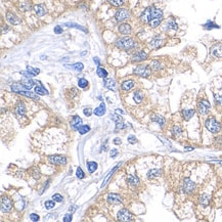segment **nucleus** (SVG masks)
Returning <instances> with one entry per match:
<instances>
[{
    "label": "nucleus",
    "instance_id": "23",
    "mask_svg": "<svg viewBox=\"0 0 222 222\" xmlns=\"http://www.w3.org/2000/svg\"><path fill=\"white\" fill-rule=\"evenodd\" d=\"M35 93H37L38 95H47L48 91L44 88V86H43L39 81V85H37V86L35 87Z\"/></svg>",
    "mask_w": 222,
    "mask_h": 222
},
{
    "label": "nucleus",
    "instance_id": "8",
    "mask_svg": "<svg viewBox=\"0 0 222 222\" xmlns=\"http://www.w3.org/2000/svg\"><path fill=\"white\" fill-rule=\"evenodd\" d=\"M12 208V202L9 198L2 197L1 199V211L3 213H7L11 210Z\"/></svg>",
    "mask_w": 222,
    "mask_h": 222
},
{
    "label": "nucleus",
    "instance_id": "25",
    "mask_svg": "<svg viewBox=\"0 0 222 222\" xmlns=\"http://www.w3.org/2000/svg\"><path fill=\"white\" fill-rule=\"evenodd\" d=\"M20 94L25 95V96L30 97V98L35 99V100H38V99H39V96H38V94H37V93H33L32 91H30V90H28V89H26V90H24V91H22Z\"/></svg>",
    "mask_w": 222,
    "mask_h": 222
},
{
    "label": "nucleus",
    "instance_id": "55",
    "mask_svg": "<svg viewBox=\"0 0 222 222\" xmlns=\"http://www.w3.org/2000/svg\"><path fill=\"white\" fill-rule=\"evenodd\" d=\"M83 113H84V115H85V116L89 117V116H91V114H92V110L90 109V108H86V109H84Z\"/></svg>",
    "mask_w": 222,
    "mask_h": 222
},
{
    "label": "nucleus",
    "instance_id": "52",
    "mask_svg": "<svg viewBox=\"0 0 222 222\" xmlns=\"http://www.w3.org/2000/svg\"><path fill=\"white\" fill-rule=\"evenodd\" d=\"M128 142L131 143V144L136 143V142H137V138H136L134 135H129L128 136Z\"/></svg>",
    "mask_w": 222,
    "mask_h": 222
},
{
    "label": "nucleus",
    "instance_id": "45",
    "mask_svg": "<svg viewBox=\"0 0 222 222\" xmlns=\"http://www.w3.org/2000/svg\"><path fill=\"white\" fill-rule=\"evenodd\" d=\"M167 29H173V30H177V24L176 23L174 22V20H169V22L167 23Z\"/></svg>",
    "mask_w": 222,
    "mask_h": 222
},
{
    "label": "nucleus",
    "instance_id": "14",
    "mask_svg": "<svg viewBox=\"0 0 222 222\" xmlns=\"http://www.w3.org/2000/svg\"><path fill=\"white\" fill-rule=\"evenodd\" d=\"M108 202L110 204L117 205V204L122 203V198L119 195H117V193H110V195H108Z\"/></svg>",
    "mask_w": 222,
    "mask_h": 222
},
{
    "label": "nucleus",
    "instance_id": "4",
    "mask_svg": "<svg viewBox=\"0 0 222 222\" xmlns=\"http://www.w3.org/2000/svg\"><path fill=\"white\" fill-rule=\"evenodd\" d=\"M211 109V105L207 99H201L198 104V111L201 115H207Z\"/></svg>",
    "mask_w": 222,
    "mask_h": 222
},
{
    "label": "nucleus",
    "instance_id": "38",
    "mask_svg": "<svg viewBox=\"0 0 222 222\" xmlns=\"http://www.w3.org/2000/svg\"><path fill=\"white\" fill-rule=\"evenodd\" d=\"M204 28L207 30H212V29H219V26L214 24L213 22H208L207 24L204 25Z\"/></svg>",
    "mask_w": 222,
    "mask_h": 222
},
{
    "label": "nucleus",
    "instance_id": "12",
    "mask_svg": "<svg viewBox=\"0 0 222 222\" xmlns=\"http://www.w3.org/2000/svg\"><path fill=\"white\" fill-rule=\"evenodd\" d=\"M6 20H7V22L11 25H19L22 23V20H20V17H17V15H15L14 14H12V12H7Z\"/></svg>",
    "mask_w": 222,
    "mask_h": 222
},
{
    "label": "nucleus",
    "instance_id": "24",
    "mask_svg": "<svg viewBox=\"0 0 222 222\" xmlns=\"http://www.w3.org/2000/svg\"><path fill=\"white\" fill-rule=\"evenodd\" d=\"M15 112L19 116H24L26 114V105L24 102H20L19 104H17V108H15Z\"/></svg>",
    "mask_w": 222,
    "mask_h": 222
},
{
    "label": "nucleus",
    "instance_id": "18",
    "mask_svg": "<svg viewBox=\"0 0 222 222\" xmlns=\"http://www.w3.org/2000/svg\"><path fill=\"white\" fill-rule=\"evenodd\" d=\"M34 10L38 17H44L46 14V8L43 4H38L34 6Z\"/></svg>",
    "mask_w": 222,
    "mask_h": 222
},
{
    "label": "nucleus",
    "instance_id": "7",
    "mask_svg": "<svg viewBox=\"0 0 222 222\" xmlns=\"http://www.w3.org/2000/svg\"><path fill=\"white\" fill-rule=\"evenodd\" d=\"M183 192L185 193H192L195 192V184L193 183L189 178H185L183 181V186H182Z\"/></svg>",
    "mask_w": 222,
    "mask_h": 222
},
{
    "label": "nucleus",
    "instance_id": "53",
    "mask_svg": "<svg viewBox=\"0 0 222 222\" xmlns=\"http://www.w3.org/2000/svg\"><path fill=\"white\" fill-rule=\"evenodd\" d=\"M30 219H31V220H32V221H34V222H37V221H39V216H38L37 215V214H34V213H33V214H31V215H30Z\"/></svg>",
    "mask_w": 222,
    "mask_h": 222
},
{
    "label": "nucleus",
    "instance_id": "60",
    "mask_svg": "<svg viewBox=\"0 0 222 222\" xmlns=\"http://www.w3.org/2000/svg\"><path fill=\"white\" fill-rule=\"evenodd\" d=\"M116 113H117V114H123V111L122 110H116Z\"/></svg>",
    "mask_w": 222,
    "mask_h": 222
},
{
    "label": "nucleus",
    "instance_id": "10",
    "mask_svg": "<svg viewBox=\"0 0 222 222\" xmlns=\"http://www.w3.org/2000/svg\"><path fill=\"white\" fill-rule=\"evenodd\" d=\"M49 162L51 164L55 165H66L67 164V159L63 156H50L49 158Z\"/></svg>",
    "mask_w": 222,
    "mask_h": 222
},
{
    "label": "nucleus",
    "instance_id": "46",
    "mask_svg": "<svg viewBox=\"0 0 222 222\" xmlns=\"http://www.w3.org/2000/svg\"><path fill=\"white\" fill-rule=\"evenodd\" d=\"M27 71H29L30 73H32L33 75H34V76H36V75H38V74L40 73V70L39 69L33 68V67H30V66L27 67Z\"/></svg>",
    "mask_w": 222,
    "mask_h": 222
},
{
    "label": "nucleus",
    "instance_id": "32",
    "mask_svg": "<svg viewBox=\"0 0 222 222\" xmlns=\"http://www.w3.org/2000/svg\"><path fill=\"white\" fill-rule=\"evenodd\" d=\"M133 99H134V102H135L136 104L141 102H142V99H143V93L141 91H139V90H137V91H136L135 93H134V95H133Z\"/></svg>",
    "mask_w": 222,
    "mask_h": 222
},
{
    "label": "nucleus",
    "instance_id": "21",
    "mask_svg": "<svg viewBox=\"0 0 222 222\" xmlns=\"http://www.w3.org/2000/svg\"><path fill=\"white\" fill-rule=\"evenodd\" d=\"M152 121L153 122H156L159 124L160 127H163V126L165 125V118L162 117V116H159V115H153L151 117Z\"/></svg>",
    "mask_w": 222,
    "mask_h": 222
},
{
    "label": "nucleus",
    "instance_id": "42",
    "mask_svg": "<svg viewBox=\"0 0 222 222\" xmlns=\"http://www.w3.org/2000/svg\"><path fill=\"white\" fill-rule=\"evenodd\" d=\"M108 1H109L113 6H117V7L122 6L124 4V0H108Z\"/></svg>",
    "mask_w": 222,
    "mask_h": 222
},
{
    "label": "nucleus",
    "instance_id": "26",
    "mask_svg": "<svg viewBox=\"0 0 222 222\" xmlns=\"http://www.w3.org/2000/svg\"><path fill=\"white\" fill-rule=\"evenodd\" d=\"M162 174V170L161 169H153V170H149L148 173V178L149 179H153V178H156L160 176Z\"/></svg>",
    "mask_w": 222,
    "mask_h": 222
},
{
    "label": "nucleus",
    "instance_id": "13",
    "mask_svg": "<svg viewBox=\"0 0 222 222\" xmlns=\"http://www.w3.org/2000/svg\"><path fill=\"white\" fill-rule=\"evenodd\" d=\"M148 58V53L144 52V51L140 50V51H137V52H135L134 55H132V61H142L144 59Z\"/></svg>",
    "mask_w": 222,
    "mask_h": 222
},
{
    "label": "nucleus",
    "instance_id": "51",
    "mask_svg": "<svg viewBox=\"0 0 222 222\" xmlns=\"http://www.w3.org/2000/svg\"><path fill=\"white\" fill-rule=\"evenodd\" d=\"M52 199L55 202H58V203L63 202V195H59V193H55V195H52Z\"/></svg>",
    "mask_w": 222,
    "mask_h": 222
},
{
    "label": "nucleus",
    "instance_id": "3",
    "mask_svg": "<svg viewBox=\"0 0 222 222\" xmlns=\"http://www.w3.org/2000/svg\"><path fill=\"white\" fill-rule=\"evenodd\" d=\"M205 126H206V128L212 133H218V132H220V130H221V124L213 117L206 120Z\"/></svg>",
    "mask_w": 222,
    "mask_h": 222
},
{
    "label": "nucleus",
    "instance_id": "30",
    "mask_svg": "<svg viewBox=\"0 0 222 222\" xmlns=\"http://www.w3.org/2000/svg\"><path fill=\"white\" fill-rule=\"evenodd\" d=\"M195 110H183L182 111V116L184 118V120H189L195 116Z\"/></svg>",
    "mask_w": 222,
    "mask_h": 222
},
{
    "label": "nucleus",
    "instance_id": "17",
    "mask_svg": "<svg viewBox=\"0 0 222 222\" xmlns=\"http://www.w3.org/2000/svg\"><path fill=\"white\" fill-rule=\"evenodd\" d=\"M119 31H120V33L123 35H129V34H131L132 29H131V26L129 24H122L119 26Z\"/></svg>",
    "mask_w": 222,
    "mask_h": 222
},
{
    "label": "nucleus",
    "instance_id": "47",
    "mask_svg": "<svg viewBox=\"0 0 222 222\" xmlns=\"http://www.w3.org/2000/svg\"><path fill=\"white\" fill-rule=\"evenodd\" d=\"M55 201H46L45 202V208L46 209H48V210H50V209H52V208H55Z\"/></svg>",
    "mask_w": 222,
    "mask_h": 222
},
{
    "label": "nucleus",
    "instance_id": "34",
    "mask_svg": "<svg viewBox=\"0 0 222 222\" xmlns=\"http://www.w3.org/2000/svg\"><path fill=\"white\" fill-rule=\"evenodd\" d=\"M96 74H97V76H98V77H100V78H104V79L108 77V72L105 71L104 68H100V67H98V68H97Z\"/></svg>",
    "mask_w": 222,
    "mask_h": 222
},
{
    "label": "nucleus",
    "instance_id": "44",
    "mask_svg": "<svg viewBox=\"0 0 222 222\" xmlns=\"http://www.w3.org/2000/svg\"><path fill=\"white\" fill-rule=\"evenodd\" d=\"M181 132H182V129H181V127H179V126H174V127L172 128V134L174 136L180 135Z\"/></svg>",
    "mask_w": 222,
    "mask_h": 222
},
{
    "label": "nucleus",
    "instance_id": "37",
    "mask_svg": "<svg viewBox=\"0 0 222 222\" xmlns=\"http://www.w3.org/2000/svg\"><path fill=\"white\" fill-rule=\"evenodd\" d=\"M209 202H210V198H209L208 195H203L202 197L200 198V203L201 205L203 206H208L209 205Z\"/></svg>",
    "mask_w": 222,
    "mask_h": 222
},
{
    "label": "nucleus",
    "instance_id": "58",
    "mask_svg": "<svg viewBox=\"0 0 222 222\" xmlns=\"http://www.w3.org/2000/svg\"><path fill=\"white\" fill-rule=\"evenodd\" d=\"M93 61H94L95 64H96V66H97V67H99V66H100V61H99L98 58H93Z\"/></svg>",
    "mask_w": 222,
    "mask_h": 222
},
{
    "label": "nucleus",
    "instance_id": "41",
    "mask_svg": "<svg viewBox=\"0 0 222 222\" xmlns=\"http://www.w3.org/2000/svg\"><path fill=\"white\" fill-rule=\"evenodd\" d=\"M161 22H162V19H154V20H152L149 24L152 28H157L160 24H161Z\"/></svg>",
    "mask_w": 222,
    "mask_h": 222
},
{
    "label": "nucleus",
    "instance_id": "61",
    "mask_svg": "<svg viewBox=\"0 0 222 222\" xmlns=\"http://www.w3.org/2000/svg\"><path fill=\"white\" fill-rule=\"evenodd\" d=\"M193 148H186V151H192Z\"/></svg>",
    "mask_w": 222,
    "mask_h": 222
},
{
    "label": "nucleus",
    "instance_id": "20",
    "mask_svg": "<svg viewBox=\"0 0 222 222\" xmlns=\"http://www.w3.org/2000/svg\"><path fill=\"white\" fill-rule=\"evenodd\" d=\"M134 87V81L133 80H127V81H124L122 85H121V88L124 91H129L130 89H132Z\"/></svg>",
    "mask_w": 222,
    "mask_h": 222
},
{
    "label": "nucleus",
    "instance_id": "6",
    "mask_svg": "<svg viewBox=\"0 0 222 222\" xmlns=\"http://www.w3.org/2000/svg\"><path fill=\"white\" fill-rule=\"evenodd\" d=\"M129 17H130V11L126 8L118 9V11L116 12V15H115L117 22H123V20L129 19Z\"/></svg>",
    "mask_w": 222,
    "mask_h": 222
},
{
    "label": "nucleus",
    "instance_id": "50",
    "mask_svg": "<svg viewBox=\"0 0 222 222\" xmlns=\"http://www.w3.org/2000/svg\"><path fill=\"white\" fill-rule=\"evenodd\" d=\"M20 75H22L23 77H25V78H33V77H35L34 75L32 73H30L29 71H23L20 72Z\"/></svg>",
    "mask_w": 222,
    "mask_h": 222
},
{
    "label": "nucleus",
    "instance_id": "43",
    "mask_svg": "<svg viewBox=\"0 0 222 222\" xmlns=\"http://www.w3.org/2000/svg\"><path fill=\"white\" fill-rule=\"evenodd\" d=\"M87 85H88V81H87L86 79L80 78L78 80V86L80 88H85V87H87Z\"/></svg>",
    "mask_w": 222,
    "mask_h": 222
},
{
    "label": "nucleus",
    "instance_id": "29",
    "mask_svg": "<svg viewBox=\"0 0 222 222\" xmlns=\"http://www.w3.org/2000/svg\"><path fill=\"white\" fill-rule=\"evenodd\" d=\"M66 67L68 69L75 70V71H77V72H80V71H82V70L84 69V64L82 63H76L74 64H71V66H70V64H66Z\"/></svg>",
    "mask_w": 222,
    "mask_h": 222
},
{
    "label": "nucleus",
    "instance_id": "35",
    "mask_svg": "<svg viewBox=\"0 0 222 222\" xmlns=\"http://www.w3.org/2000/svg\"><path fill=\"white\" fill-rule=\"evenodd\" d=\"M151 69L154 70V71H159V70L162 69V64L159 61H153L151 63Z\"/></svg>",
    "mask_w": 222,
    "mask_h": 222
},
{
    "label": "nucleus",
    "instance_id": "36",
    "mask_svg": "<svg viewBox=\"0 0 222 222\" xmlns=\"http://www.w3.org/2000/svg\"><path fill=\"white\" fill-rule=\"evenodd\" d=\"M87 168H88L89 173H93L97 169V163L96 162H88L87 163Z\"/></svg>",
    "mask_w": 222,
    "mask_h": 222
},
{
    "label": "nucleus",
    "instance_id": "16",
    "mask_svg": "<svg viewBox=\"0 0 222 222\" xmlns=\"http://www.w3.org/2000/svg\"><path fill=\"white\" fill-rule=\"evenodd\" d=\"M20 83L24 85V87L26 89L30 90L31 88H33V86L35 85L36 81H34L32 78H25V77H24V79L22 80V82H20Z\"/></svg>",
    "mask_w": 222,
    "mask_h": 222
},
{
    "label": "nucleus",
    "instance_id": "40",
    "mask_svg": "<svg viewBox=\"0 0 222 222\" xmlns=\"http://www.w3.org/2000/svg\"><path fill=\"white\" fill-rule=\"evenodd\" d=\"M89 130H90V127H89L88 125H81L79 127V129H78L79 133L82 134V135H83V134H85V133H87Z\"/></svg>",
    "mask_w": 222,
    "mask_h": 222
},
{
    "label": "nucleus",
    "instance_id": "27",
    "mask_svg": "<svg viewBox=\"0 0 222 222\" xmlns=\"http://www.w3.org/2000/svg\"><path fill=\"white\" fill-rule=\"evenodd\" d=\"M162 43H163V40L160 39L159 37H156L149 42V46H151V48H159L162 45Z\"/></svg>",
    "mask_w": 222,
    "mask_h": 222
},
{
    "label": "nucleus",
    "instance_id": "1",
    "mask_svg": "<svg viewBox=\"0 0 222 222\" xmlns=\"http://www.w3.org/2000/svg\"><path fill=\"white\" fill-rule=\"evenodd\" d=\"M154 19H163V11L154 6L148 7L146 9H144V11L140 15L141 22L144 23V24H149Z\"/></svg>",
    "mask_w": 222,
    "mask_h": 222
},
{
    "label": "nucleus",
    "instance_id": "22",
    "mask_svg": "<svg viewBox=\"0 0 222 222\" xmlns=\"http://www.w3.org/2000/svg\"><path fill=\"white\" fill-rule=\"evenodd\" d=\"M10 89L12 90L14 92H17V93H20L22 91H24V90H26V88L24 87V85H23L22 83H14L10 86Z\"/></svg>",
    "mask_w": 222,
    "mask_h": 222
},
{
    "label": "nucleus",
    "instance_id": "54",
    "mask_svg": "<svg viewBox=\"0 0 222 222\" xmlns=\"http://www.w3.org/2000/svg\"><path fill=\"white\" fill-rule=\"evenodd\" d=\"M117 155H118V149H113L112 151L110 152L111 158H116V157H117Z\"/></svg>",
    "mask_w": 222,
    "mask_h": 222
},
{
    "label": "nucleus",
    "instance_id": "15",
    "mask_svg": "<svg viewBox=\"0 0 222 222\" xmlns=\"http://www.w3.org/2000/svg\"><path fill=\"white\" fill-rule=\"evenodd\" d=\"M81 124H82V119L80 118L79 116H74L73 119L71 120V126L74 130L78 131V129H79L80 126H81Z\"/></svg>",
    "mask_w": 222,
    "mask_h": 222
},
{
    "label": "nucleus",
    "instance_id": "33",
    "mask_svg": "<svg viewBox=\"0 0 222 222\" xmlns=\"http://www.w3.org/2000/svg\"><path fill=\"white\" fill-rule=\"evenodd\" d=\"M121 166V163H119V164H117V166H116L115 168H114V169L112 170V171H111L110 173H109V175H108V176L107 177H105V179L104 180V182H102V187H104L105 186V184H107V183H108V181H109V179H110V178H111V176H112V175L114 174V172H115L116 171V170H117L118 169V168L119 167H120Z\"/></svg>",
    "mask_w": 222,
    "mask_h": 222
},
{
    "label": "nucleus",
    "instance_id": "31",
    "mask_svg": "<svg viewBox=\"0 0 222 222\" xmlns=\"http://www.w3.org/2000/svg\"><path fill=\"white\" fill-rule=\"evenodd\" d=\"M127 181L129 184L133 185V186H135V185H138L139 184V179L138 177L134 176V175H128L127 177Z\"/></svg>",
    "mask_w": 222,
    "mask_h": 222
},
{
    "label": "nucleus",
    "instance_id": "5",
    "mask_svg": "<svg viewBox=\"0 0 222 222\" xmlns=\"http://www.w3.org/2000/svg\"><path fill=\"white\" fill-rule=\"evenodd\" d=\"M133 73L135 75H137V76L145 77L146 78V77H149V75H151L152 71L148 66H138L133 70Z\"/></svg>",
    "mask_w": 222,
    "mask_h": 222
},
{
    "label": "nucleus",
    "instance_id": "49",
    "mask_svg": "<svg viewBox=\"0 0 222 222\" xmlns=\"http://www.w3.org/2000/svg\"><path fill=\"white\" fill-rule=\"evenodd\" d=\"M214 98H215L216 104L218 105H222V94L214 93Z\"/></svg>",
    "mask_w": 222,
    "mask_h": 222
},
{
    "label": "nucleus",
    "instance_id": "56",
    "mask_svg": "<svg viewBox=\"0 0 222 222\" xmlns=\"http://www.w3.org/2000/svg\"><path fill=\"white\" fill-rule=\"evenodd\" d=\"M55 34H61V33H63V28H61V26H56L55 28Z\"/></svg>",
    "mask_w": 222,
    "mask_h": 222
},
{
    "label": "nucleus",
    "instance_id": "2",
    "mask_svg": "<svg viewBox=\"0 0 222 222\" xmlns=\"http://www.w3.org/2000/svg\"><path fill=\"white\" fill-rule=\"evenodd\" d=\"M116 46H117L118 48H120V49L129 50V49H132V48L135 47L136 42L130 37H124V38H121V39H118L116 41Z\"/></svg>",
    "mask_w": 222,
    "mask_h": 222
},
{
    "label": "nucleus",
    "instance_id": "28",
    "mask_svg": "<svg viewBox=\"0 0 222 222\" xmlns=\"http://www.w3.org/2000/svg\"><path fill=\"white\" fill-rule=\"evenodd\" d=\"M93 113L95 114V116H98V117H102V116H104L105 114V104H102L99 105L98 108H96Z\"/></svg>",
    "mask_w": 222,
    "mask_h": 222
},
{
    "label": "nucleus",
    "instance_id": "57",
    "mask_svg": "<svg viewBox=\"0 0 222 222\" xmlns=\"http://www.w3.org/2000/svg\"><path fill=\"white\" fill-rule=\"evenodd\" d=\"M72 220V213L71 214H67L66 216H64V222H68V221H71Z\"/></svg>",
    "mask_w": 222,
    "mask_h": 222
},
{
    "label": "nucleus",
    "instance_id": "11",
    "mask_svg": "<svg viewBox=\"0 0 222 222\" xmlns=\"http://www.w3.org/2000/svg\"><path fill=\"white\" fill-rule=\"evenodd\" d=\"M211 55H214L215 58H222V44L221 43L215 44L211 47Z\"/></svg>",
    "mask_w": 222,
    "mask_h": 222
},
{
    "label": "nucleus",
    "instance_id": "59",
    "mask_svg": "<svg viewBox=\"0 0 222 222\" xmlns=\"http://www.w3.org/2000/svg\"><path fill=\"white\" fill-rule=\"evenodd\" d=\"M121 142H122V141H121L120 138H115V140H114V143L115 144H121Z\"/></svg>",
    "mask_w": 222,
    "mask_h": 222
},
{
    "label": "nucleus",
    "instance_id": "48",
    "mask_svg": "<svg viewBox=\"0 0 222 222\" xmlns=\"http://www.w3.org/2000/svg\"><path fill=\"white\" fill-rule=\"evenodd\" d=\"M76 176L79 178V179H83V178L85 177V174L83 172V170L81 169L80 167L77 168V172H76Z\"/></svg>",
    "mask_w": 222,
    "mask_h": 222
},
{
    "label": "nucleus",
    "instance_id": "39",
    "mask_svg": "<svg viewBox=\"0 0 222 222\" xmlns=\"http://www.w3.org/2000/svg\"><path fill=\"white\" fill-rule=\"evenodd\" d=\"M64 26H67V27H69V28H76V29H80V30L84 31V32H86V29H85V28L81 27V26H79L77 24H74V23H66Z\"/></svg>",
    "mask_w": 222,
    "mask_h": 222
},
{
    "label": "nucleus",
    "instance_id": "9",
    "mask_svg": "<svg viewBox=\"0 0 222 222\" xmlns=\"http://www.w3.org/2000/svg\"><path fill=\"white\" fill-rule=\"evenodd\" d=\"M118 219L121 221H130L132 219V216L127 209H122L118 213Z\"/></svg>",
    "mask_w": 222,
    "mask_h": 222
},
{
    "label": "nucleus",
    "instance_id": "19",
    "mask_svg": "<svg viewBox=\"0 0 222 222\" xmlns=\"http://www.w3.org/2000/svg\"><path fill=\"white\" fill-rule=\"evenodd\" d=\"M104 86L105 88L110 89V90H115V87H116V82L114 79H111V78H105L104 80Z\"/></svg>",
    "mask_w": 222,
    "mask_h": 222
}]
</instances>
